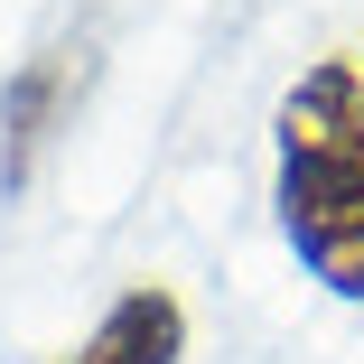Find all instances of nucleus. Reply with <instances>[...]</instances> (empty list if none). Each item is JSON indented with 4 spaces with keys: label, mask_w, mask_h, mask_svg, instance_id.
<instances>
[{
    "label": "nucleus",
    "mask_w": 364,
    "mask_h": 364,
    "mask_svg": "<svg viewBox=\"0 0 364 364\" xmlns=\"http://www.w3.org/2000/svg\"><path fill=\"white\" fill-rule=\"evenodd\" d=\"M75 85H85V47H38L19 75L0 85V196H19L38 178V150L56 140Z\"/></svg>",
    "instance_id": "2"
},
{
    "label": "nucleus",
    "mask_w": 364,
    "mask_h": 364,
    "mask_svg": "<svg viewBox=\"0 0 364 364\" xmlns=\"http://www.w3.org/2000/svg\"><path fill=\"white\" fill-rule=\"evenodd\" d=\"M178 355H187V299L168 280H131L65 364H178Z\"/></svg>",
    "instance_id": "3"
},
{
    "label": "nucleus",
    "mask_w": 364,
    "mask_h": 364,
    "mask_svg": "<svg viewBox=\"0 0 364 364\" xmlns=\"http://www.w3.org/2000/svg\"><path fill=\"white\" fill-rule=\"evenodd\" d=\"M271 215L327 299L364 309V65L309 56L271 112Z\"/></svg>",
    "instance_id": "1"
}]
</instances>
